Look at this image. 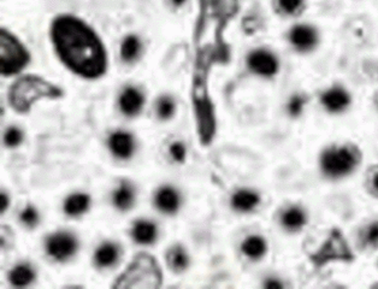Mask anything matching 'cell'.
I'll return each mask as SVG.
<instances>
[{
    "mask_svg": "<svg viewBox=\"0 0 378 289\" xmlns=\"http://www.w3.org/2000/svg\"><path fill=\"white\" fill-rule=\"evenodd\" d=\"M50 41L65 69L79 79L96 81L107 75V46L82 19L71 14L57 15L50 26Z\"/></svg>",
    "mask_w": 378,
    "mask_h": 289,
    "instance_id": "cell-1",
    "label": "cell"
},
{
    "mask_svg": "<svg viewBox=\"0 0 378 289\" xmlns=\"http://www.w3.org/2000/svg\"><path fill=\"white\" fill-rule=\"evenodd\" d=\"M363 152L352 142H336L324 147L318 157L319 173L327 181L346 180L358 171Z\"/></svg>",
    "mask_w": 378,
    "mask_h": 289,
    "instance_id": "cell-2",
    "label": "cell"
},
{
    "mask_svg": "<svg viewBox=\"0 0 378 289\" xmlns=\"http://www.w3.org/2000/svg\"><path fill=\"white\" fill-rule=\"evenodd\" d=\"M60 89L45 80L24 76L10 89V104L19 112H27L33 104L42 97H60Z\"/></svg>",
    "mask_w": 378,
    "mask_h": 289,
    "instance_id": "cell-3",
    "label": "cell"
},
{
    "mask_svg": "<svg viewBox=\"0 0 378 289\" xmlns=\"http://www.w3.org/2000/svg\"><path fill=\"white\" fill-rule=\"evenodd\" d=\"M1 75L14 76L24 71L30 62V53L24 42L8 29L1 28Z\"/></svg>",
    "mask_w": 378,
    "mask_h": 289,
    "instance_id": "cell-4",
    "label": "cell"
},
{
    "mask_svg": "<svg viewBox=\"0 0 378 289\" xmlns=\"http://www.w3.org/2000/svg\"><path fill=\"white\" fill-rule=\"evenodd\" d=\"M118 280L120 282L117 281V286L122 285L120 287H130L133 281L138 282V287L143 286L141 282L143 281L147 287H154L158 286L157 282L162 280V275L152 257L140 254Z\"/></svg>",
    "mask_w": 378,
    "mask_h": 289,
    "instance_id": "cell-5",
    "label": "cell"
},
{
    "mask_svg": "<svg viewBox=\"0 0 378 289\" xmlns=\"http://www.w3.org/2000/svg\"><path fill=\"white\" fill-rule=\"evenodd\" d=\"M287 42L298 55H309L318 48L321 33L316 26L306 22H298L288 29Z\"/></svg>",
    "mask_w": 378,
    "mask_h": 289,
    "instance_id": "cell-6",
    "label": "cell"
},
{
    "mask_svg": "<svg viewBox=\"0 0 378 289\" xmlns=\"http://www.w3.org/2000/svg\"><path fill=\"white\" fill-rule=\"evenodd\" d=\"M246 66L252 74L262 79L276 77L281 71L280 57L267 47H258L249 52L246 57Z\"/></svg>",
    "mask_w": 378,
    "mask_h": 289,
    "instance_id": "cell-7",
    "label": "cell"
},
{
    "mask_svg": "<svg viewBox=\"0 0 378 289\" xmlns=\"http://www.w3.org/2000/svg\"><path fill=\"white\" fill-rule=\"evenodd\" d=\"M318 100L324 111L332 116H339L348 111L353 102L350 91L345 86L337 84L324 88L319 93Z\"/></svg>",
    "mask_w": 378,
    "mask_h": 289,
    "instance_id": "cell-8",
    "label": "cell"
},
{
    "mask_svg": "<svg viewBox=\"0 0 378 289\" xmlns=\"http://www.w3.org/2000/svg\"><path fill=\"white\" fill-rule=\"evenodd\" d=\"M45 250L47 254L55 261H66L78 252L79 241L71 233L57 232L46 239Z\"/></svg>",
    "mask_w": 378,
    "mask_h": 289,
    "instance_id": "cell-9",
    "label": "cell"
},
{
    "mask_svg": "<svg viewBox=\"0 0 378 289\" xmlns=\"http://www.w3.org/2000/svg\"><path fill=\"white\" fill-rule=\"evenodd\" d=\"M309 212L298 203L283 206L278 214V224L282 230L291 235L304 232L309 224Z\"/></svg>",
    "mask_w": 378,
    "mask_h": 289,
    "instance_id": "cell-10",
    "label": "cell"
},
{
    "mask_svg": "<svg viewBox=\"0 0 378 289\" xmlns=\"http://www.w3.org/2000/svg\"><path fill=\"white\" fill-rule=\"evenodd\" d=\"M154 205L164 215L174 216L180 211L182 196L175 187L165 185L156 192Z\"/></svg>",
    "mask_w": 378,
    "mask_h": 289,
    "instance_id": "cell-11",
    "label": "cell"
},
{
    "mask_svg": "<svg viewBox=\"0 0 378 289\" xmlns=\"http://www.w3.org/2000/svg\"><path fill=\"white\" fill-rule=\"evenodd\" d=\"M109 149L116 158L123 160L132 158L135 152L134 138L128 131H114L109 138Z\"/></svg>",
    "mask_w": 378,
    "mask_h": 289,
    "instance_id": "cell-12",
    "label": "cell"
},
{
    "mask_svg": "<svg viewBox=\"0 0 378 289\" xmlns=\"http://www.w3.org/2000/svg\"><path fill=\"white\" fill-rule=\"evenodd\" d=\"M262 203L258 192L249 188H240L231 196V206L237 214H251L257 210Z\"/></svg>",
    "mask_w": 378,
    "mask_h": 289,
    "instance_id": "cell-13",
    "label": "cell"
},
{
    "mask_svg": "<svg viewBox=\"0 0 378 289\" xmlns=\"http://www.w3.org/2000/svg\"><path fill=\"white\" fill-rule=\"evenodd\" d=\"M145 105V95L140 89L129 86L123 89L118 99V106L125 116H138Z\"/></svg>",
    "mask_w": 378,
    "mask_h": 289,
    "instance_id": "cell-14",
    "label": "cell"
},
{
    "mask_svg": "<svg viewBox=\"0 0 378 289\" xmlns=\"http://www.w3.org/2000/svg\"><path fill=\"white\" fill-rule=\"evenodd\" d=\"M241 252L249 261H258L268 254L269 245L267 239L259 234H251L241 243Z\"/></svg>",
    "mask_w": 378,
    "mask_h": 289,
    "instance_id": "cell-15",
    "label": "cell"
},
{
    "mask_svg": "<svg viewBox=\"0 0 378 289\" xmlns=\"http://www.w3.org/2000/svg\"><path fill=\"white\" fill-rule=\"evenodd\" d=\"M132 238L135 243L143 246L153 245L157 241L158 239V227L151 221L141 219L136 221L133 228H132Z\"/></svg>",
    "mask_w": 378,
    "mask_h": 289,
    "instance_id": "cell-16",
    "label": "cell"
},
{
    "mask_svg": "<svg viewBox=\"0 0 378 289\" xmlns=\"http://www.w3.org/2000/svg\"><path fill=\"white\" fill-rule=\"evenodd\" d=\"M120 258V248L115 243H104L94 252V264L100 269L115 265Z\"/></svg>",
    "mask_w": 378,
    "mask_h": 289,
    "instance_id": "cell-17",
    "label": "cell"
},
{
    "mask_svg": "<svg viewBox=\"0 0 378 289\" xmlns=\"http://www.w3.org/2000/svg\"><path fill=\"white\" fill-rule=\"evenodd\" d=\"M273 10L283 19H298L307 8V0H272Z\"/></svg>",
    "mask_w": 378,
    "mask_h": 289,
    "instance_id": "cell-18",
    "label": "cell"
},
{
    "mask_svg": "<svg viewBox=\"0 0 378 289\" xmlns=\"http://www.w3.org/2000/svg\"><path fill=\"white\" fill-rule=\"evenodd\" d=\"M91 207V196L84 193H74L68 196L63 204V211L69 217H79Z\"/></svg>",
    "mask_w": 378,
    "mask_h": 289,
    "instance_id": "cell-19",
    "label": "cell"
},
{
    "mask_svg": "<svg viewBox=\"0 0 378 289\" xmlns=\"http://www.w3.org/2000/svg\"><path fill=\"white\" fill-rule=\"evenodd\" d=\"M166 261L171 271L176 274H182L190 265V258L186 248L182 245H175L168 251Z\"/></svg>",
    "mask_w": 378,
    "mask_h": 289,
    "instance_id": "cell-20",
    "label": "cell"
},
{
    "mask_svg": "<svg viewBox=\"0 0 378 289\" xmlns=\"http://www.w3.org/2000/svg\"><path fill=\"white\" fill-rule=\"evenodd\" d=\"M134 201L135 191L129 182H122L112 194V203L117 210H130L134 205Z\"/></svg>",
    "mask_w": 378,
    "mask_h": 289,
    "instance_id": "cell-21",
    "label": "cell"
},
{
    "mask_svg": "<svg viewBox=\"0 0 378 289\" xmlns=\"http://www.w3.org/2000/svg\"><path fill=\"white\" fill-rule=\"evenodd\" d=\"M358 243L359 248L365 251L378 250V219L371 221L360 229L358 233Z\"/></svg>",
    "mask_w": 378,
    "mask_h": 289,
    "instance_id": "cell-22",
    "label": "cell"
},
{
    "mask_svg": "<svg viewBox=\"0 0 378 289\" xmlns=\"http://www.w3.org/2000/svg\"><path fill=\"white\" fill-rule=\"evenodd\" d=\"M35 280V271L32 266L26 263L17 264L14 269H11L9 274V281L11 285L17 288L27 287L33 281Z\"/></svg>",
    "mask_w": 378,
    "mask_h": 289,
    "instance_id": "cell-23",
    "label": "cell"
},
{
    "mask_svg": "<svg viewBox=\"0 0 378 289\" xmlns=\"http://www.w3.org/2000/svg\"><path fill=\"white\" fill-rule=\"evenodd\" d=\"M141 48H143V44H141L140 37H136L134 34L127 35L120 44V55L122 61L125 63L136 61L140 56Z\"/></svg>",
    "mask_w": 378,
    "mask_h": 289,
    "instance_id": "cell-24",
    "label": "cell"
},
{
    "mask_svg": "<svg viewBox=\"0 0 378 289\" xmlns=\"http://www.w3.org/2000/svg\"><path fill=\"white\" fill-rule=\"evenodd\" d=\"M307 97L306 94L301 92H296L291 94L289 98L287 99L286 102V113L287 116L291 120H298L303 116L307 106Z\"/></svg>",
    "mask_w": 378,
    "mask_h": 289,
    "instance_id": "cell-25",
    "label": "cell"
},
{
    "mask_svg": "<svg viewBox=\"0 0 378 289\" xmlns=\"http://www.w3.org/2000/svg\"><path fill=\"white\" fill-rule=\"evenodd\" d=\"M156 112L159 120L162 121H169L172 117L175 116L176 113V102L175 99L170 95H163L158 99L157 106H156Z\"/></svg>",
    "mask_w": 378,
    "mask_h": 289,
    "instance_id": "cell-26",
    "label": "cell"
},
{
    "mask_svg": "<svg viewBox=\"0 0 378 289\" xmlns=\"http://www.w3.org/2000/svg\"><path fill=\"white\" fill-rule=\"evenodd\" d=\"M22 141H24V133L17 127H10L9 129L5 131L4 144L10 149L17 147L22 144Z\"/></svg>",
    "mask_w": 378,
    "mask_h": 289,
    "instance_id": "cell-27",
    "label": "cell"
},
{
    "mask_svg": "<svg viewBox=\"0 0 378 289\" xmlns=\"http://www.w3.org/2000/svg\"><path fill=\"white\" fill-rule=\"evenodd\" d=\"M19 219L21 222L27 225L28 228H34L37 227L39 224V221H40V215L37 212V209L32 205H28L26 209H24L21 215H19Z\"/></svg>",
    "mask_w": 378,
    "mask_h": 289,
    "instance_id": "cell-28",
    "label": "cell"
},
{
    "mask_svg": "<svg viewBox=\"0 0 378 289\" xmlns=\"http://www.w3.org/2000/svg\"><path fill=\"white\" fill-rule=\"evenodd\" d=\"M169 154L171 158L175 160L176 163H185L187 158V149L186 144L182 141H174L169 146Z\"/></svg>",
    "mask_w": 378,
    "mask_h": 289,
    "instance_id": "cell-29",
    "label": "cell"
},
{
    "mask_svg": "<svg viewBox=\"0 0 378 289\" xmlns=\"http://www.w3.org/2000/svg\"><path fill=\"white\" fill-rule=\"evenodd\" d=\"M366 188L371 196L378 199V165L370 169L366 175Z\"/></svg>",
    "mask_w": 378,
    "mask_h": 289,
    "instance_id": "cell-30",
    "label": "cell"
},
{
    "mask_svg": "<svg viewBox=\"0 0 378 289\" xmlns=\"http://www.w3.org/2000/svg\"><path fill=\"white\" fill-rule=\"evenodd\" d=\"M263 286L265 288L269 289L285 288L286 287L285 282L278 277H268L267 280L264 281Z\"/></svg>",
    "mask_w": 378,
    "mask_h": 289,
    "instance_id": "cell-31",
    "label": "cell"
},
{
    "mask_svg": "<svg viewBox=\"0 0 378 289\" xmlns=\"http://www.w3.org/2000/svg\"><path fill=\"white\" fill-rule=\"evenodd\" d=\"M10 205L9 196L6 193H1V214H4L5 211L8 210Z\"/></svg>",
    "mask_w": 378,
    "mask_h": 289,
    "instance_id": "cell-32",
    "label": "cell"
},
{
    "mask_svg": "<svg viewBox=\"0 0 378 289\" xmlns=\"http://www.w3.org/2000/svg\"><path fill=\"white\" fill-rule=\"evenodd\" d=\"M170 1L175 8H182L187 3V0H170Z\"/></svg>",
    "mask_w": 378,
    "mask_h": 289,
    "instance_id": "cell-33",
    "label": "cell"
},
{
    "mask_svg": "<svg viewBox=\"0 0 378 289\" xmlns=\"http://www.w3.org/2000/svg\"><path fill=\"white\" fill-rule=\"evenodd\" d=\"M377 106H378V98H377Z\"/></svg>",
    "mask_w": 378,
    "mask_h": 289,
    "instance_id": "cell-34",
    "label": "cell"
}]
</instances>
